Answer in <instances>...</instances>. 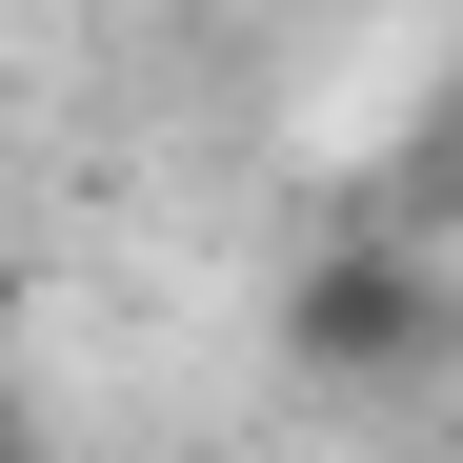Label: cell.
Instances as JSON below:
<instances>
[{
	"mask_svg": "<svg viewBox=\"0 0 463 463\" xmlns=\"http://www.w3.org/2000/svg\"><path fill=\"white\" fill-rule=\"evenodd\" d=\"M0 323H21V282H0Z\"/></svg>",
	"mask_w": 463,
	"mask_h": 463,
	"instance_id": "obj_1",
	"label": "cell"
}]
</instances>
